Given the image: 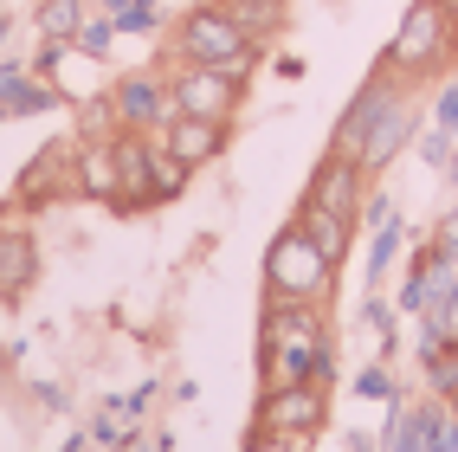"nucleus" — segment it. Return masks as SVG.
<instances>
[{"instance_id": "f257e3e1", "label": "nucleus", "mask_w": 458, "mask_h": 452, "mask_svg": "<svg viewBox=\"0 0 458 452\" xmlns=\"http://www.w3.org/2000/svg\"><path fill=\"white\" fill-rule=\"evenodd\" d=\"M291 381H335V337H329V304H291L265 297L259 311V388H291Z\"/></svg>"}, {"instance_id": "f03ea898", "label": "nucleus", "mask_w": 458, "mask_h": 452, "mask_svg": "<svg viewBox=\"0 0 458 452\" xmlns=\"http://www.w3.org/2000/svg\"><path fill=\"white\" fill-rule=\"evenodd\" d=\"M162 58H181V65H220V72H233V78L252 84L265 46L220 7V0H200V7L174 13V26H168V52H162Z\"/></svg>"}, {"instance_id": "7ed1b4c3", "label": "nucleus", "mask_w": 458, "mask_h": 452, "mask_svg": "<svg viewBox=\"0 0 458 452\" xmlns=\"http://www.w3.org/2000/svg\"><path fill=\"white\" fill-rule=\"evenodd\" d=\"M458 58V39H452V13L439 0H413L394 26V39L381 52V72H394L401 84H433L445 78V65Z\"/></svg>"}, {"instance_id": "20e7f679", "label": "nucleus", "mask_w": 458, "mask_h": 452, "mask_svg": "<svg viewBox=\"0 0 458 452\" xmlns=\"http://www.w3.org/2000/svg\"><path fill=\"white\" fill-rule=\"evenodd\" d=\"M259 271H265V297H291V304H329L335 297V259L297 220L265 246Z\"/></svg>"}, {"instance_id": "39448f33", "label": "nucleus", "mask_w": 458, "mask_h": 452, "mask_svg": "<svg viewBox=\"0 0 458 452\" xmlns=\"http://www.w3.org/2000/svg\"><path fill=\"white\" fill-rule=\"evenodd\" d=\"M323 427H329V388H323V381L259 388L252 433H271V439H317Z\"/></svg>"}, {"instance_id": "423d86ee", "label": "nucleus", "mask_w": 458, "mask_h": 452, "mask_svg": "<svg viewBox=\"0 0 458 452\" xmlns=\"http://www.w3.org/2000/svg\"><path fill=\"white\" fill-rule=\"evenodd\" d=\"M168 65V98L181 116H213V124H233L239 104H246V78H233L220 65H181V58H162Z\"/></svg>"}, {"instance_id": "0eeeda50", "label": "nucleus", "mask_w": 458, "mask_h": 452, "mask_svg": "<svg viewBox=\"0 0 458 452\" xmlns=\"http://www.w3.org/2000/svg\"><path fill=\"white\" fill-rule=\"evenodd\" d=\"M110 110H116V130H130V136H162V124L174 116L168 65H136V72H123V78H110Z\"/></svg>"}, {"instance_id": "6e6552de", "label": "nucleus", "mask_w": 458, "mask_h": 452, "mask_svg": "<svg viewBox=\"0 0 458 452\" xmlns=\"http://www.w3.org/2000/svg\"><path fill=\"white\" fill-rule=\"evenodd\" d=\"M72 156H78V136L72 142H46V149L26 156V168L13 181V207H20V214H46V207H58V200H78Z\"/></svg>"}, {"instance_id": "1a4fd4ad", "label": "nucleus", "mask_w": 458, "mask_h": 452, "mask_svg": "<svg viewBox=\"0 0 458 452\" xmlns=\"http://www.w3.org/2000/svg\"><path fill=\"white\" fill-rule=\"evenodd\" d=\"M420 124H426V110H420V84H407L401 98H394V104L375 116V124H369V136H361V149H355V162L369 168V181L407 156L413 136H420Z\"/></svg>"}, {"instance_id": "9d476101", "label": "nucleus", "mask_w": 458, "mask_h": 452, "mask_svg": "<svg viewBox=\"0 0 458 452\" xmlns=\"http://www.w3.org/2000/svg\"><path fill=\"white\" fill-rule=\"evenodd\" d=\"M156 162H162L156 136L116 130V214H148L156 207Z\"/></svg>"}, {"instance_id": "9b49d317", "label": "nucleus", "mask_w": 458, "mask_h": 452, "mask_svg": "<svg viewBox=\"0 0 458 452\" xmlns=\"http://www.w3.org/2000/svg\"><path fill=\"white\" fill-rule=\"evenodd\" d=\"M303 200L329 207V214H349L361 226V200H369V168H361L355 156H343V149H323V162L310 168V188H303Z\"/></svg>"}, {"instance_id": "f8f14e48", "label": "nucleus", "mask_w": 458, "mask_h": 452, "mask_svg": "<svg viewBox=\"0 0 458 452\" xmlns=\"http://www.w3.org/2000/svg\"><path fill=\"white\" fill-rule=\"evenodd\" d=\"M162 156H174L181 168H213V162H220L226 156V142H233V124H213V116H168V124H162Z\"/></svg>"}, {"instance_id": "ddd939ff", "label": "nucleus", "mask_w": 458, "mask_h": 452, "mask_svg": "<svg viewBox=\"0 0 458 452\" xmlns=\"http://www.w3.org/2000/svg\"><path fill=\"white\" fill-rule=\"evenodd\" d=\"M39 285V239L0 214V304H26V291Z\"/></svg>"}, {"instance_id": "4468645a", "label": "nucleus", "mask_w": 458, "mask_h": 452, "mask_svg": "<svg viewBox=\"0 0 458 452\" xmlns=\"http://www.w3.org/2000/svg\"><path fill=\"white\" fill-rule=\"evenodd\" d=\"M72 175H78V200L116 207V136H78Z\"/></svg>"}, {"instance_id": "2eb2a0df", "label": "nucleus", "mask_w": 458, "mask_h": 452, "mask_svg": "<svg viewBox=\"0 0 458 452\" xmlns=\"http://www.w3.org/2000/svg\"><path fill=\"white\" fill-rule=\"evenodd\" d=\"M297 226L310 233V239H317V246H323L335 265H343V259L355 252V233H361L349 214H329V207H317V200H297Z\"/></svg>"}, {"instance_id": "dca6fc26", "label": "nucleus", "mask_w": 458, "mask_h": 452, "mask_svg": "<svg viewBox=\"0 0 458 452\" xmlns=\"http://www.w3.org/2000/svg\"><path fill=\"white\" fill-rule=\"evenodd\" d=\"M220 7H226L239 26H246L259 46H271V39L284 33V20H291V13H284V0H220Z\"/></svg>"}, {"instance_id": "f3484780", "label": "nucleus", "mask_w": 458, "mask_h": 452, "mask_svg": "<svg viewBox=\"0 0 458 452\" xmlns=\"http://www.w3.org/2000/svg\"><path fill=\"white\" fill-rule=\"evenodd\" d=\"M375 239H369V291H381L387 285V271H394V259H401V246H407V226H401V214H387L381 226H369Z\"/></svg>"}, {"instance_id": "a211bd4d", "label": "nucleus", "mask_w": 458, "mask_h": 452, "mask_svg": "<svg viewBox=\"0 0 458 452\" xmlns=\"http://www.w3.org/2000/svg\"><path fill=\"white\" fill-rule=\"evenodd\" d=\"M84 13H90V0H33V26H39V39H78Z\"/></svg>"}, {"instance_id": "6ab92c4d", "label": "nucleus", "mask_w": 458, "mask_h": 452, "mask_svg": "<svg viewBox=\"0 0 458 452\" xmlns=\"http://www.w3.org/2000/svg\"><path fill=\"white\" fill-rule=\"evenodd\" d=\"M58 104H65V98H58V90H52L39 72H26V78L7 90V98H0V110H7L13 124H20V116H46V110H58Z\"/></svg>"}, {"instance_id": "aec40b11", "label": "nucleus", "mask_w": 458, "mask_h": 452, "mask_svg": "<svg viewBox=\"0 0 458 452\" xmlns=\"http://www.w3.org/2000/svg\"><path fill=\"white\" fill-rule=\"evenodd\" d=\"M116 39H123V33H116V20H110V13H98V7H90L72 46H78L84 58H98V65H110V52H116Z\"/></svg>"}, {"instance_id": "412c9836", "label": "nucleus", "mask_w": 458, "mask_h": 452, "mask_svg": "<svg viewBox=\"0 0 458 452\" xmlns=\"http://www.w3.org/2000/svg\"><path fill=\"white\" fill-rule=\"evenodd\" d=\"M110 20H116L123 39H148V33H162V0H130V7L110 13Z\"/></svg>"}, {"instance_id": "4be33fe9", "label": "nucleus", "mask_w": 458, "mask_h": 452, "mask_svg": "<svg viewBox=\"0 0 458 452\" xmlns=\"http://www.w3.org/2000/svg\"><path fill=\"white\" fill-rule=\"evenodd\" d=\"M349 388H355L361 401H401V381H394V369H387V362H369V369H361Z\"/></svg>"}, {"instance_id": "5701e85b", "label": "nucleus", "mask_w": 458, "mask_h": 452, "mask_svg": "<svg viewBox=\"0 0 458 452\" xmlns=\"http://www.w3.org/2000/svg\"><path fill=\"white\" fill-rule=\"evenodd\" d=\"M188 181H194V168H181L174 156H162V162H156V207L181 200V194H188Z\"/></svg>"}, {"instance_id": "b1692460", "label": "nucleus", "mask_w": 458, "mask_h": 452, "mask_svg": "<svg viewBox=\"0 0 458 452\" xmlns=\"http://www.w3.org/2000/svg\"><path fill=\"white\" fill-rule=\"evenodd\" d=\"M413 142H420V156L433 162V168H445V162H452V149H458V136H452V130H439V124L426 130V136H413Z\"/></svg>"}, {"instance_id": "393cba45", "label": "nucleus", "mask_w": 458, "mask_h": 452, "mask_svg": "<svg viewBox=\"0 0 458 452\" xmlns=\"http://www.w3.org/2000/svg\"><path fill=\"white\" fill-rule=\"evenodd\" d=\"M433 252H439L445 265H458V207H452V214H439V226H433Z\"/></svg>"}, {"instance_id": "a878e982", "label": "nucleus", "mask_w": 458, "mask_h": 452, "mask_svg": "<svg viewBox=\"0 0 458 452\" xmlns=\"http://www.w3.org/2000/svg\"><path fill=\"white\" fill-rule=\"evenodd\" d=\"M433 124L458 136V72H452V78H445V90H439V104H433Z\"/></svg>"}, {"instance_id": "bb28decb", "label": "nucleus", "mask_w": 458, "mask_h": 452, "mask_svg": "<svg viewBox=\"0 0 458 452\" xmlns=\"http://www.w3.org/2000/svg\"><path fill=\"white\" fill-rule=\"evenodd\" d=\"M303 446H310V439H271V433H252L239 452H303Z\"/></svg>"}, {"instance_id": "cd10ccee", "label": "nucleus", "mask_w": 458, "mask_h": 452, "mask_svg": "<svg viewBox=\"0 0 458 452\" xmlns=\"http://www.w3.org/2000/svg\"><path fill=\"white\" fill-rule=\"evenodd\" d=\"M349 452H381V439H369V433H349Z\"/></svg>"}, {"instance_id": "c85d7f7f", "label": "nucleus", "mask_w": 458, "mask_h": 452, "mask_svg": "<svg viewBox=\"0 0 458 452\" xmlns=\"http://www.w3.org/2000/svg\"><path fill=\"white\" fill-rule=\"evenodd\" d=\"M7 33H13V13H7V0H0V46H7Z\"/></svg>"}, {"instance_id": "c756f323", "label": "nucleus", "mask_w": 458, "mask_h": 452, "mask_svg": "<svg viewBox=\"0 0 458 452\" xmlns=\"http://www.w3.org/2000/svg\"><path fill=\"white\" fill-rule=\"evenodd\" d=\"M90 7H98V13H123L130 0H90Z\"/></svg>"}, {"instance_id": "7c9ffc66", "label": "nucleus", "mask_w": 458, "mask_h": 452, "mask_svg": "<svg viewBox=\"0 0 458 452\" xmlns=\"http://www.w3.org/2000/svg\"><path fill=\"white\" fill-rule=\"evenodd\" d=\"M84 446H90V433H72V439L58 446V452H84Z\"/></svg>"}, {"instance_id": "2f4dec72", "label": "nucleus", "mask_w": 458, "mask_h": 452, "mask_svg": "<svg viewBox=\"0 0 458 452\" xmlns=\"http://www.w3.org/2000/svg\"><path fill=\"white\" fill-rule=\"evenodd\" d=\"M445 175H452V194H458V149H452V162H445Z\"/></svg>"}, {"instance_id": "473e14b6", "label": "nucleus", "mask_w": 458, "mask_h": 452, "mask_svg": "<svg viewBox=\"0 0 458 452\" xmlns=\"http://www.w3.org/2000/svg\"><path fill=\"white\" fill-rule=\"evenodd\" d=\"M445 407H452V427H458V388H452V395H445Z\"/></svg>"}, {"instance_id": "72a5a7b5", "label": "nucleus", "mask_w": 458, "mask_h": 452, "mask_svg": "<svg viewBox=\"0 0 458 452\" xmlns=\"http://www.w3.org/2000/svg\"><path fill=\"white\" fill-rule=\"evenodd\" d=\"M445 13H452V39H458V7H445Z\"/></svg>"}, {"instance_id": "f704fd0d", "label": "nucleus", "mask_w": 458, "mask_h": 452, "mask_svg": "<svg viewBox=\"0 0 458 452\" xmlns=\"http://www.w3.org/2000/svg\"><path fill=\"white\" fill-rule=\"evenodd\" d=\"M0 369H7V349H0Z\"/></svg>"}, {"instance_id": "c9c22d12", "label": "nucleus", "mask_w": 458, "mask_h": 452, "mask_svg": "<svg viewBox=\"0 0 458 452\" xmlns=\"http://www.w3.org/2000/svg\"><path fill=\"white\" fill-rule=\"evenodd\" d=\"M439 7H458V0H439Z\"/></svg>"}]
</instances>
